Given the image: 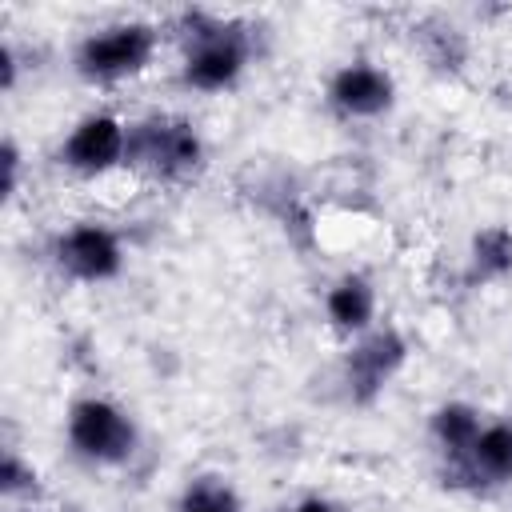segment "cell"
<instances>
[{
    "instance_id": "277c9868",
    "label": "cell",
    "mask_w": 512,
    "mask_h": 512,
    "mask_svg": "<svg viewBox=\"0 0 512 512\" xmlns=\"http://www.w3.org/2000/svg\"><path fill=\"white\" fill-rule=\"evenodd\" d=\"M68 444L80 460L112 468L136 452V424L120 404L104 396H84L68 408Z\"/></svg>"
},
{
    "instance_id": "9c48e42d",
    "label": "cell",
    "mask_w": 512,
    "mask_h": 512,
    "mask_svg": "<svg viewBox=\"0 0 512 512\" xmlns=\"http://www.w3.org/2000/svg\"><path fill=\"white\" fill-rule=\"evenodd\" d=\"M464 480L476 484H504L512 480V424H484L476 444L452 460Z\"/></svg>"
},
{
    "instance_id": "8fae6325",
    "label": "cell",
    "mask_w": 512,
    "mask_h": 512,
    "mask_svg": "<svg viewBox=\"0 0 512 512\" xmlns=\"http://www.w3.org/2000/svg\"><path fill=\"white\" fill-rule=\"evenodd\" d=\"M480 428H484L480 424V412L472 404H464V400H448V404H440L432 412V436H436L440 452H448V460L464 456L476 444Z\"/></svg>"
},
{
    "instance_id": "9a60e30c",
    "label": "cell",
    "mask_w": 512,
    "mask_h": 512,
    "mask_svg": "<svg viewBox=\"0 0 512 512\" xmlns=\"http://www.w3.org/2000/svg\"><path fill=\"white\" fill-rule=\"evenodd\" d=\"M0 164H4V200H12L16 188H20V148H16L12 136H8L4 148H0Z\"/></svg>"
},
{
    "instance_id": "30bf717a",
    "label": "cell",
    "mask_w": 512,
    "mask_h": 512,
    "mask_svg": "<svg viewBox=\"0 0 512 512\" xmlns=\"http://www.w3.org/2000/svg\"><path fill=\"white\" fill-rule=\"evenodd\" d=\"M324 312H328L332 328L360 332L364 336L372 328V316H376V288H372V280L368 276H356V272L340 276L328 288V296H324Z\"/></svg>"
},
{
    "instance_id": "7a4b0ae2",
    "label": "cell",
    "mask_w": 512,
    "mask_h": 512,
    "mask_svg": "<svg viewBox=\"0 0 512 512\" xmlns=\"http://www.w3.org/2000/svg\"><path fill=\"white\" fill-rule=\"evenodd\" d=\"M188 52H184V84L196 92H224L240 80L248 64V32L232 20L188 16Z\"/></svg>"
},
{
    "instance_id": "5b68a950",
    "label": "cell",
    "mask_w": 512,
    "mask_h": 512,
    "mask_svg": "<svg viewBox=\"0 0 512 512\" xmlns=\"http://www.w3.org/2000/svg\"><path fill=\"white\" fill-rule=\"evenodd\" d=\"M408 360V340L396 328H368L344 356V384L352 404H372L388 380L404 368Z\"/></svg>"
},
{
    "instance_id": "e0dca14e",
    "label": "cell",
    "mask_w": 512,
    "mask_h": 512,
    "mask_svg": "<svg viewBox=\"0 0 512 512\" xmlns=\"http://www.w3.org/2000/svg\"><path fill=\"white\" fill-rule=\"evenodd\" d=\"M292 512H340V508H336L332 500H324V496H304Z\"/></svg>"
},
{
    "instance_id": "7c38bea8",
    "label": "cell",
    "mask_w": 512,
    "mask_h": 512,
    "mask_svg": "<svg viewBox=\"0 0 512 512\" xmlns=\"http://www.w3.org/2000/svg\"><path fill=\"white\" fill-rule=\"evenodd\" d=\"M512 272V228L492 224L472 236V276L476 280H504Z\"/></svg>"
},
{
    "instance_id": "5bb4252c",
    "label": "cell",
    "mask_w": 512,
    "mask_h": 512,
    "mask_svg": "<svg viewBox=\"0 0 512 512\" xmlns=\"http://www.w3.org/2000/svg\"><path fill=\"white\" fill-rule=\"evenodd\" d=\"M40 484H36V468L32 464H24V456L20 452H4V468H0V492L4 496H28V492H36Z\"/></svg>"
},
{
    "instance_id": "4fadbf2b",
    "label": "cell",
    "mask_w": 512,
    "mask_h": 512,
    "mask_svg": "<svg viewBox=\"0 0 512 512\" xmlns=\"http://www.w3.org/2000/svg\"><path fill=\"white\" fill-rule=\"evenodd\" d=\"M176 512H240V496L220 476H200L184 488Z\"/></svg>"
},
{
    "instance_id": "52a82bcc",
    "label": "cell",
    "mask_w": 512,
    "mask_h": 512,
    "mask_svg": "<svg viewBox=\"0 0 512 512\" xmlns=\"http://www.w3.org/2000/svg\"><path fill=\"white\" fill-rule=\"evenodd\" d=\"M56 264L72 280L100 284V280H112L124 268V248H120V236L112 228L80 220V224H72L68 232L56 236Z\"/></svg>"
},
{
    "instance_id": "3957f363",
    "label": "cell",
    "mask_w": 512,
    "mask_h": 512,
    "mask_svg": "<svg viewBox=\"0 0 512 512\" xmlns=\"http://www.w3.org/2000/svg\"><path fill=\"white\" fill-rule=\"evenodd\" d=\"M156 56V28L144 20H120L88 32L76 44V72L88 84H120L140 76Z\"/></svg>"
},
{
    "instance_id": "6da1fadb",
    "label": "cell",
    "mask_w": 512,
    "mask_h": 512,
    "mask_svg": "<svg viewBox=\"0 0 512 512\" xmlns=\"http://www.w3.org/2000/svg\"><path fill=\"white\" fill-rule=\"evenodd\" d=\"M124 164L148 172L152 180H188L204 164V140L192 120L176 112H152L128 124Z\"/></svg>"
},
{
    "instance_id": "2e32d148",
    "label": "cell",
    "mask_w": 512,
    "mask_h": 512,
    "mask_svg": "<svg viewBox=\"0 0 512 512\" xmlns=\"http://www.w3.org/2000/svg\"><path fill=\"white\" fill-rule=\"evenodd\" d=\"M0 88L4 92L16 88V52H12V44H0Z\"/></svg>"
},
{
    "instance_id": "ba28073f",
    "label": "cell",
    "mask_w": 512,
    "mask_h": 512,
    "mask_svg": "<svg viewBox=\"0 0 512 512\" xmlns=\"http://www.w3.org/2000/svg\"><path fill=\"white\" fill-rule=\"evenodd\" d=\"M396 84L384 68L368 64V60H352L344 68H336L332 84H328V100L336 104V112L352 116V120H368L392 108Z\"/></svg>"
},
{
    "instance_id": "8992f818",
    "label": "cell",
    "mask_w": 512,
    "mask_h": 512,
    "mask_svg": "<svg viewBox=\"0 0 512 512\" xmlns=\"http://www.w3.org/2000/svg\"><path fill=\"white\" fill-rule=\"evenodd\" d=\"M128 156V128L120 116L112 112H92L84 116L60 144V160L64 168L80 172V176H104L116 164H124Z\"/></svg>"
}]
</instances>
